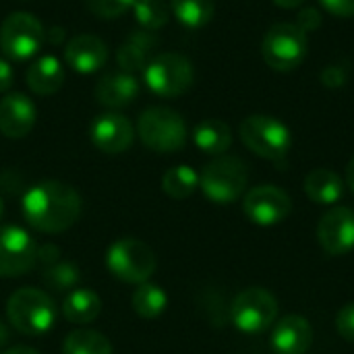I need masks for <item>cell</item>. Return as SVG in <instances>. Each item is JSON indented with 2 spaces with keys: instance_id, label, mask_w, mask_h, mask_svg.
I'll use <instances>...</instances> for the list:
<instances>
[{
  "instance_id": "obj_1",
  "label": "cell",
  "mask_w": 354,
  "mask_h": 354,
  "mask_svg": "<svg viewBox=\"0 0 354 354\" xmlns=\"http://www.w3.org/2000/svg\"><path fill=\"white\" fill-rule=\"evenodd\" d=\"M25 222L44 234H60L75 226L81 216L79 193L60 180H41L27 189L21 199Z\"/></svg>"
},
{
  "instance_id": "obj_2",
  "label": "cell",
  "mask_w": 354,
  "mask_h": 354,
  "mask_svg": "<svg viewBox=\"0 0 354 354\" xmlns=\"http://www.w3.org/2000/svg\"><path fill=\"white\" fill-rule=\"evenodd\" d=\"M6 317L19 334L37 338L54 328L56 307L44 290L25 286L8 297Z\"/></svg>"
},
{
  "instance_id": "obj_3",
  "label": "cell",
  "mask_w": 354,
  "mask_h": 354,
  "mask_svg": "<svg viewBox=\"0 0 354 354\" xmlns=\"http://www.w3.org/2000/svg\"><path fill=\"white\" fill-rule=\"evenodd\" d=\"M247 183L249 168L236 156H216L199 174L201 193L218 205H228L241 199L247 191Z\"/></svg>"
},
{
  "instance_id": "obj_4",
  "label": "cell",
  "mask_w": 354,
  "mask_h": 354,
  "mask_svg": "<svg viewBox=\"0 0 354 354\" xmlns=\"http://www.w3.org/2000/svg\"><path fill=\"white\" fill-rule=\"evenodd\" d=\"M137 133L143 145L156 153H174L187 143L185 118L166 106H151L143 110L137 120Z\"/></svg>"
},
{
  "instance_id": "obj_5",
  "label": "cell",
  "mask_w": 354,
  "mask_h": 354,
  "mask_svg": "<svg viewBox=\"0 0 354 354\" xmlns=\"http://www.w3.org/2000/svg\"><path fill=\"white\" fill-rule=\"evenodd\" d=\"M239 133H241V141L249 151L270 162L284 160L292 147L290 129L282 120L268 114L247 116L241 122Z\"/></svg>"
},
{
  "instance_id": "obj_6",
  "label": "cell",
  "mask_w": 354,
  "mask_h": 354,
  "mask_svg": "<svg viewBox=\"0 0 354 354\" xmlns=\"http://www.w3.org/2000/svg\"><path fill=\"white\" fill-rule=\"evenodd\" d=\"M143 81L147 89L158 97H178L195 81V68L191 60L178 52H164L153 56L143 68Z\"/></svg>"
},
{
  "instance_id": "obj_7",
  "label": "cell",
  "mask_w": 354,
  "mask_h": 354,
  "mask_svg": "<svg viewBox=\"0 0 354 354\" xmlns=\"http://www.w3.org/2000/svg\"><path fill=\"white\" fill-rule=\"evenodd\" d=\"M309 52V39L295 23H276L268 29L261 41V54L270 68L290 73L303 64Z\"/></svg>"
},
{
  "instance_id": "obj_8",
  "label": "cell",
  "mask_w": 354,
  "mask_h": 354,
  "mask_svg": "<svg viewBox=\"0 0 354 354\" xmlns=\"http://www.w3.org/2000/svg\"><path fill=\"white\" fill-rule=\"evenodd\" d=\"M156 255L149 245L139 239H120L106 253L108 272L127 284H145L156 272Z\"/></svg>"
},
{
  "instance_id": "obj_9",
  "label": "cell",
  "mask_w": 354,
  "mask_h": 354,
  "mask_svg": "<svg viewBox=\"0 0 354 354\" xmlns=\"http://www.w3.org/2000/svg\"><path fill=\"white\" fill-rule=\"evenodd\" d=\"M276 317H278L276 297L259 286H251L239 292L230 307L232 326L247 336H257L274 328Z\"/></svg>"
},
{
  "instance_id": "obj_10",
  "label": "cell",
  "mask_w": 354,
  "mask_h": 354,
  "mask_svg": "<svg viewBox=\"0 0 354 354\" xmlns=\"http://www.w3.org/2000/svg\"><path fill=\"white\" fill-rule=\"evenodd\" d=\"M46 29L31 12H10L0 27V48L10 60H29L44 46Z\"/></svg>"
},
{
  "instance_id": "obj_11",
  "label": "cell",
  "mask_w": 354,
  "mask_h": 354,
  "mask_svg": "<svg viewBox=\"0 0 354 354\" xmlns=\"http://www.w3.org/2000/svg\"><path fill=\"white\" fill-rule=\"evenodd\" d=\"M243 212L253 224L268 228L282 224L290 216L292 201L284 189L276 185H259L243 197Z\"/></svg>"
},
{
  "instance_id": "obj_12",
  "label": "cell",
  "mask_w": 354,
  "mask_h": 354,
  "mask_svg": "<svg viewBox=\"0 0 354 354\" xmlns=\"http://www.w3.org/2000/svg\"><path fill=\"white\" fill-rule=\"evenodd\" d=\"M37 257L35 241L21 226H0V278L25 276Z\"/></svg>"
},
{
  "instance_id": "obj_13",
  "label": "cell",
  "mask_w": 354,
  "mask_h": 354,
  "mask_svg": "<svg viewBox=\"0 0 354 354\" xmlns=\"http://www.w3.org/2000/svg\"><path fill=\"white\" fill-rule=\"evenodd\" d=\"M317 243L332 255L342 257L354 251V212L351 207H332L328 209L317 224Z\"/></svg>"
},
{
  "instance_id": "obj_14",
  "label": "cell",
  "mask_w": 354,
  "mask_h": 354,
  "mask_svg": "<svg viewBox=\"0 0 354 354\" xmlns=\"http://www.w3.org/2000/svg\"><path fill=\"white\" fill-rule=\"evenodd\" d=\"M91 143L108 156L127 151L135 141V129L131 120L116 112H104L93 118L89 129Z\"/></svg>"
},
{
  "instance_id": "obj_15",
  "label": "cell",
  "mask_w": 354,
  "mask_h": 354,
  "mask_svg": "<svg viewBox=\"0 0 354 354\" xmlns=\"http://www.w3.org/2000/svg\"><path fill=\"white\" fill-rule=\"evenodd\" d=\"M37 120V110L31 97L21 91L6 93L0 100V133L8 139L27 137Z\"/></svg>"
},
{
  "instance_id": "obj_16",
  "label": "cell",
  "mask_w": 354,
  "mask_h": 354,
  "mask_svg": "<svg viewBox=\"0 0 354 354\" xmlns=\"http://www.w3.org/2000/svg\"><path fill=\"white\" fill-rule=\"evenodd\" d=\"M313 344V328L303 315H286L274 324L270 346L276 354H307Z\"/></svg>"
},
{
  "instance_id": "obj_17",
  "label": "cell",
  "mask_w": 354,
  "mask_h": 354,
  "mask_svg": "<svg viewBox=\"0 0 354 354\" xmlns=\"http://www.w3.org/2000/svg\"><path fill=\"white\" fill-rule=\"evenodd\" d=\"M108 60V46L104 39L91 33H79L66 41L64 62L83 75H91L100 71Z\"/></svg>"
},
{
  "instance_id": "obj_18",
  "label": "cell",
  "mask_w": 354,
  "mask_h": 354,
  "mask_svg": "<svg viewBox=\"0 0 354 354\" xmlns=\"http://www.w3.org/2000/svg\"><path fill=\"white\" fill-rule=\"evenodd\" d=\"M93 95H95L97 104H102L110 110H118V108H124L137 100L139 81L135 79V75H129V73L104 75L95 83Z\"/></svg>"
},
{
  "instance_id": "obj_19",
  "label": "cell",
  "mask_w": 354,
  "mask_h": 354,
  "mask_svg": "<svg viewBox=\"0 0 354 354\" xmlns=\"http://www.w3.org/2000/svg\"><path fill=\"white\" fill-rule=\"evenodd\" d=\"M158 46V37L153 35V31H135L131 33L118 48L116 52V62L120 66L122 73L135 75L139 71H143L147 66V62L151 60V54Z\"/></svg>"
},
{
  "instance_id": "obj_20",
  "label": "cell",
  "mask_w": 354,
  "mask_h": 354,
  "mask_svg": "<svg viewBox=\"0 0 354 354\" xmlns=\"http://www.w3.org/2000/svg\"><path fill=\"white\" fill-rule=\"evenodd\" d=\"M25 81L35 95H52L64 85V68L56 56L46 54L29 64Z\"/></svg>"
},
{
  "instance_id": "obj_21",
  "label": "cell",
  "mask_w": 354,
  "mask_h": 354,
  "mask_svg": "<svg viewBox=\"0 0 354 354\" xmlns=\"http://www.w3.org/2000/svg\"><path fill=\"white\" fill-rule=\"evenodd\" d=\"M305 195L317 205H336L344 197V180L330 168H315L305 176Z\"/></svg>"
},
{
  "instance_id": "obj_22",
  "label": "cell",
  "mask_w": 354,
  "mask_h": 354,
  "mask_svg": "<svg viewBox=\"0 0 354 354\" xmlns=\"http://www.w3.org/2000/svg\"><path fill=\"white\" fill-rule=\"evenodd\" d=\"M193 143L207 156H224L232 145V131L220 118H207L193 129Z\"/></svg>"
},
{
  "instance_id": "obj_23",
  "label": "cell",
  "mask_w": 354,
  "mask_h": 354,
  "mask_svg": "<svg viewBox=\"0 0 354 354\" xmlns=\"http://www.w3.org/2000/svg\"><path fill=\"white\" fill-rule=\"evenodd\" d=\"M102 313V299L89 288H75L62 303V315L68 324L85 326Z\"/></svg>"
},
{
  "instance_id": "obj_24",
  "label": "cell",
  "mask_w": 354,
  "mask_h": 354,
  "mask_svg": "<svg viewBox=\"0 0 354 354\" xmlns=\"http://www.w3.org/2000/svg\"><path fill=\"white\" fill-rule=\"evenodd\" d=\"M131 307L141 319H158L168 307V295L151 282L139 284L131 297Z\"/></svg>"
},
{
  "instance_id": "obj_25",
  "label": "cell",
  "mask_w": 354,
  "mask_h": 354,
  "mask_svg": "<svg viewBox=\"0 0 354 354\" xmlns=\"http://www.w3.org/2000/svg\"><path fill=\"white\" fill-rule=\"evenodd\" d=\"M170 10L180 25L201 29L214 19L216 0H170Z\"/></svg>"
},
{
  "instance_id": "obj_26",
  "label": "cell",
  "mask_w": 354,
  "mask_h": 354,
  "mask_svg": "<svg viewBox=\"0 0 354 354\" xmlns=\"http://www.w3.org/2000/svg\"><path fill=\"white\" fill-rule=\"evenodd\" d=\"M199 187V174L191 166H172L162 176V191L172 199H187Z\"/></svg>"
},
{
  "instance_id": "obj_27",
  "label": "cell",
  "mask_w": 354,
  "mask_h": 354,
  "mask_svg": "<svg viewBox=\"0 0 354 354\" xmlns=\"http://www.w3.org/2000/svg\"><path fill=\"white\" fill-rule=\"evenodd\" d=\"M62 354H114L108 338L95 330H75L62 342Z\"/></svg>"
},
{
  "instance_id": "obj_28",
  "label": "cell",
  "mask_w": 354,
  "mask_h": 354,
  "mask_svg": "<svg viewBox=\"0 0 354 354\" xmlns=\"http://www.w3.org/2000/svg\"><path fill=\"white\" fill-rule=\"evenodd\" d=\"M133 10L137 23L145 31H158L170 19V6L166 4V0H137Z\"/></svg>"
},
{
  "instance_id": "obj_29",
  "label": "cell",
  "mask_w": 354,
  "mask_h": 354,
  "mask_svg": "<svg viewBox=\"0 0 354 354\" xmlns=\"http://www.w3.org/2000/svg\"><path fill=\"white\" fill-rule=\"evenodd\" d=\"M41 280L54 292H71L79 284V270L75 263L58 261L50 268H44Z\"/></svg>"
},
{
  "instance_id": "obj_30",
  "label": "cell",
  "mask_w": 354,
  "mask_h": 354,
  "mask_svg": "<svg viewBox=\"0 0 354 354\" xmlns=\"http://www.w3.org/2000/svg\"><path fill=\"white\" fill-rule=\"evenodd\" d=\"M137 0H85L87 8L100 19H116L135 6Z\"/></svg>"
},
{
  "instance_id": "obj_31",
  "label": "cell",
  "mask_w": 354,
  "mask_h": 354,
  "mask_svg": "<svg viewBox=\"0 0 354 354\" xmlns=\"http://www.w3.org/2000/svg\"><path fill=\"white\" fill-rule=\"evenodd\" d=\"M336 330L340 334V338H344L346 342L354 344V303L344 305L338 315H336Z\"/></svg>"
},
{
  "instance_id": "obj_32",
  "label": "cell",
  "mask_w": 354,
  "mask_h": 354,
  "mask_svg": "<svg viewBox=\"0 0 354 354\" xmlns=\"http://www.w3.org/2000/svg\"><path fill=\"white\" fill-rule=\"evenodd\" d=\"M295 25H297L299 29H303L305 33L315 31V29H319V25H322V12H319L317 8H313V6H307V8H303V10L297 15Z\"/></svg>"
},
{
  "instance_id": "obj_33",
  "label": "cell",
  "mask_w": 354,
  "mask_h": 354,
  "mask_svg": "<svg viewBox=\"0 0 354 354\" xmlns=\"http://www.w3.org/2000/svg\"><path fill=\"white\" fill-rule=\"evenodd\" d=\"M319 4L332 17H340V19L354 17V0H319Z\"/></svg>"
},
{
  "instance_id": "obj_34",
  "label": "cell",
  "mask_w": 354,
  "mask_h": 354,
  "mask_svg": "<svg viewBox=\"0 0 354 354\" xmlns=\"http://www.w3.org/2000/svg\"><path fill=\"white\" fill-rule=\"evenodd\" d=\"M344 81H346L344 68H340V66H336V64L328 66V68L322 73V83L328 85V87H340V85H344Z\"/></svg>"
},
{
  "instance_id": "obj_35",
  "label": "cell",
  "mask_w": 354,
  "mask_h": 354,
  "mask_svg": "<svg viewBox=\"0 0 354 354\" xmlns=\"http://www.w3.org/2000/svg\"><path fill=\"white\" fill-rule=\"evenodd\" d=\"M35 261H39L44 268H50V266H54V263L60 261V249L56 245H44V247L37 249Z\"/></svg>"
},
{
  "instance_id": "obj_36",
  "label": "cell",
  "mask_w": 354,
  "mask_h": 354,
  "mask_svg": "<svg viewBox=\"0 0 354 354\" xmlns=\"http://www.w3.org/2000/svg\"><path fill=\"white\" fill-rule=\"evenodd\" d=\"M12 81H15V73L10 62L0 58V91H8L12 87Z\"/></svg>"
},
{
  "instance_id": "obj_37",
  "label": "cell",
  "mask_w": 354,
  "mask_h": 354,
  "mask_svg": "<svg viewBox=\"0 0 354 354\" xmlns=\"http://www.w3.org/2000/svg\"><path fill=\"white\" fill-rule=\"evenodd\" d=\"M46 37H48V41H50V44L58 46V44H62V41H64V29H62V27H58V25H54V27H50V29L46 31Z\"/></svg>"
},
{
  "instance_id": "obj_38",
  "label": "cell",
  "mask_w": 354,
  "mask_h": 354,
  "mask_svg": "<svg viewBox=\"0 0 354 354\" xmlns=\"http://www.w3.org/2000/svg\"><path fill=\"white\" fill-rule=\"evenodd\" d=\"M307 0H274L276 6L280 8H299L301 4H305Z\"/></svg>"
},
{
  "instance_id": "obj_39",
  "label": "cell",
  "mask_w": 354,
  "mask_h": 354,
  "mask_svg": "<svg viewBox=\"0 0 354 354\" xmlns=\"http://www.w3.org/2000/svg\"><path fill=\"white\" fill-rule=\"evenodd\" d=\"M346 185H348V189L354 193V156L351 158L348 166H346Z\"/></svg>"
},
{
  "instance_id": "obj_40",
  "label": "cell",
  "mask_w": 354,
  "mask_h": 354,
  "mask_svg": "<svg viewBox=\"0 0 354 354\" xmlns=\"http://www.w3.org/2000/svg\"><path fill=\"white\" fill-rule=\"evenodd\" d=\"M2 354H39L37 351H33V348H29V346H12V348H8L6 353Z\"/></svg>"
},
{
  "instance_id": "obj_41",
  "label": "cell",
  "mask_w": 354,
  "mask_h": 354,
  "mask_svg": "<svg viewBox=\"0 0 354 354\" xmlns=\"http://www.w3.org/2000/svg\"><path fill=\"white\" fill-rule=\"evenodd\" d=\"M2 214H4V201H2V197H0V220H2Z\"/></svg>"
},
{
  "instance_id": "obj_42",
  "label": "cell",
  "mask_w": 354,
  "mask_h": 354,
  "mask_svg": "<svg viewBox=\"0 0 354 354\" xmlns=\"http://www.w3.org/2000/svg\"><path fill=\"white\" fill-rule=\"evenodd\" d=\"M23 2H27V0H23Z\"/></svg>"
}]
</instances>
